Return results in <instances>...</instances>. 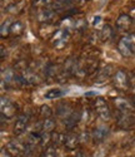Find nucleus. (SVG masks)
I'll use <instances>...</instances> for the list:
<instances>
[{
    "instance_id": "obj_1",
    "label": "nucleus",
    "mask_w": 135,
    "mask_h": 157,
    "mask_svg": "<svg viewBox=\"0 0 135 157\" xmlns=\"http://www.w3.org/2000/svg\"><path fill=\"white\" fill-rule=\"evenodd\" d=\"M25 148H26V146H24L20 141H16V140H13L5 145V151L11 157H19L20 155L24 153Z\"/></svg>"
},
{
    "instance_id": "obj_2",
    "label": "nucleus",
    "mask_w": 135,
    "mask_h": 157,
    "mask_svg": "<svg viewBox=\"0 0 135 157\" xmlns=\"http://www.w3.org/2000/svg\"><path fill=\"white\" fill-rule=\"evenodd\" d=\"M68 40H69V33L64 29L57 30L55 34H54V38H53L54 47L58 48V49H63L66 45Z\"/></svg>"
},
{
    "instance_id": "obj_3",
    "label": "nucleus",
    "mask_w": 135,
    "mask_h": 157,
    "mask_svg": "<svg viewBox=\"0 0 135 157\" xmlns=\"http://www.w3.org/2000/svg\"><path fill=\"white\" fill-rule=\"evenodd\" d=\"M113 81L115 87L119 89H126L129 87V78L124 71H116L113 74Z\"/></svg>"
},
{
    "instance_id": "obj_4",
    "label": "nucleus",
    "mask_w": 135,
    "mask_h": 157,
    "mask_svg": "<svg viewBox=\"0 0 135 157\" xmlns=\"http://www.w3.org/2000/svg\"><path fill=\"white\" fill-rule=\"evenodd\" d=\"M95 109H97V113L99 114V117L101 120H109L110 118V111H109V107H108L106 102L103 99V98H97V102H95Z\"/></svg>"
},
{
    "instance_id": "obj_5",
    "label": "nucleus",
    "mask_w": 135,
    "mask_h": 157,
    "mask_svg": "<svg viewBox=\"0 0 135 157\" xmlns=\"http://www.w3.org/2000/svg\"><path fill=\"white\" fill-rule=\"evenodd\" d=\"M28 122H29V116H26V114L19 116L14 123V135L16 136L21 135L26 129V127H28Z\"/></svg>"
},
{
    "instance_id": "obj_6",
    "label": "nucleus",
    "mask_w": 135,
    "mask_h": 157,
    "mask_svg": "<svg viewBox=\"0 0 135 157\" xmlns=\"http://www.w3.org/2000/svg\"><path fill=\"white\" fill-rule=\"evenodd\" d=\"M16 112V108L14 107V104H13L9 99H5V97L2 98V114L3 117H8V118H10V117H13L15 114Z\"/></svg>"
},
{
    "instance_id": "obj_7",
    "label": "nucleus",
    "mask_w": 135,
    "mask_h": 157,
    "mask_svg": "<svg viewBox=\"0 0 135 157\" xmlns=\"http://www.w3.org/2000/svg\"><path fill=\"white\" fill-rule=\"evenodd\" d=\"M108 133H109V127L101 124V126H98L93 131V138H94V141H95V142L99 143V142L105 140Z\"/></svg>"
},
{
    "instance_id": "obj_8",
    "label": "nucleus",
    "mask_w": 135,
    "mask_h": 157,
    "mask_svg": "<svg viewBox=\"0 0 135 157\" xmlns=\"http://www.w3.org/2000/svg\"><path fill=\"white\" fill-rule=\"evenodd\" d=\"M135 123V120L133 118V116L128 114V112H121L118 117V124L123 128H130Z\"/></svg>"
},
{
    "instance_id": "obj_9",
    "label": "nucleus",
    "mask_w": 135,
    "mask_h": 157,
    "mask_svg": "<svg viewBox=\"0 0 135 157\" xmlns=\"http://www.w3.org/2000/svg\"><path fill=\"white\" fill-rule=\"evenodd\" d=\"M131 23H133V19L130 15L128 14H121L118 19H116V28L119 29H128L131 27Z\"/></svg>"
},
{
    "instance_id": "obj_10",
    "label": "nucleus",
    "mask_w": 135,
    "mask_h": 157,
    "mask_svg": "<svg viewBox=\"0 0 135 157\" xmlns=\"http://www.w3.org/2000/svg\"><path fill=\"white\" fill-rule=\"evenodd\" d=\"M57 114L60 117V118H69V117L73 114L71 112V108L68 106L66 103H60L58 106V109H57Z\"/></svg>"
},
{
    "instance_id": "obj_11",
    "label": "nucleus",
    "mask_w": 135,
    "mask_h": 157,
    "mask_svg": "<svg viewBox=\"0 0 135 157\" xmlns=\"http://www.w3.org/2000/svg\"><path fill=\"white\" fill-rule=\"evenodd\" d=\"M80 141V137L75 133H70V135H68L66 136V141H65V147L66 148H69V150H75L76 146H78V143Z\"/></svg>"
},
{
    "instance_id": "obj_12",
    "label": "nucleus",
    "mask_w": 135,
    "mask_h": 157,
    "mask_svg": "<svg viewBox=\"0 0 135 157\" xmlns=\"http://www.w3.org/2000/svg\"><path fill=\"white\" fill-rule=\"evenodd\" d=\"M54 15H55L54 10H51V9H43V10H40V11H39V14H38V20H39V21H43V23H45V21H50V20L54 18Z\"/></svg>"
},
{
    "instance_id": "obj_13",
    "label": "nucleus",
    "mask_w": 135,
    "mask_h": 157,
    "mask_svg": "<svg viewBox=\"0 0 135 157\" xmlns=\"http://www.w3.org/2000/svg\"><path fill=\"white\" fill-rule=\"evenodd\" d=\"M114 103H115L116 108L119 111H121V112H129L131 109V106H130L129 101H126L124 98H118V99L114 101Z\"/></svg>"
},
{
    "instance_id": "obj_14",
    "label": "nucleus",
    "mask_w": 135,
    "mask_h": 157,
    "mask_svg": "<svg viewBox=\"0 0 135 157\" xmlns=\"http://www.w3.org/2000/svg\"><path fill=\"white\" fill-rule=\"evenodd\" d=\"M23 78L25 79L26 83H31V84H35V83L40 82V78L31 71H24L23 72Z\"/></svg>"
},
{
    "instance_id": "obj_15",
    "label": "nucleus",
    "mask_w": 135,
    "mask_h": 157,
    "mask_svg": "<svg viewBox=\"0 0 135 157\" xmlns=\"http://www.w3.org/2000/svg\"><path fill=\"white\" fill-rule=\"evenodd\" d=\"M55 32H57V29L54 28L53 25H48V24L39 29V34H40V36H43V38H50V36H54Z\"/></svg>"
},
{
    "instance_id": "obj_16",
    "label": "nucleus",
    "mask_w": 135,
    "mask_h": 157,
    "mask_svg": "<svg viewBox=\"0 0 135 157\" xmlns=\"http://www.w3.org/2000/svg\"><path fill=\"white\" fill-rule=\"evenodd\" d=\"M118 49H119V52H120V53L123 54L124 57H130V56L133 54V53H131V50H130V48H129V45H128V43H126L125 36L119 42V44H118Z\"/></svg>"
},
{
    "instance_id": "obj_17",
    "label": "nucleus",
    "mask_w": 135,
    "mask_h": 157,
    "mask_svg": "<svg viewBox=\"0 0 135 157\" xmlns=\"http://www.w3.org/2000/svg\"><path fill=\"white\" fill-rule=\"evenodd\" d=\"M65 141H66V135H63V133H53L51 135V143L54 146H61V145H65Z\"/></svg>"
},
{
    "instance_id": "obj_18",
    "label": "nucleus",
    "mask_w": 135,
    "mask_h": 157,
    "mask_svg": "<svg viewBox=\"0 0 135 157\" xmlns=\"http://www.w3.org/2000/svg\"><path fill=\"white\" fill-rule=\"evenodd\" d=\"M113 36V29L110 25H104V28L101 29L100 32V39L103 42H106V40H109V39Z\"/></svg>"
},
{
    "instance_id": "obj_19",
    "label": "nucleus",
    "mask_w": 135,
    "mask_h": 157,
    "mask_svg": "<svg viewBox=\"0 0 135 157\" xmlns=\"http://www.w3.org/2000/svg\"><path fill=\"white\" fill-rule=\"evenodd\" d=\"M80 117H82V116H80V113L78 112V113H73L70 117H69V118H66L65 120V126L68 127V128H69V129H71L76 123H78V121L80 120Z\"/></svg>"
},
{
    "instance_id": "obj_20",
    "label": "nucleus",
    "mask_w": 135,
    "mask_h": 157,
    "mask_svg": "<svg viewBox=\"0 0 135 157\" xmlns=\"http://www.w3.org/2000/svg\"><path fill=\"white\" fill-rule=\"evenodd\" d=\"M64 94V92L61 89H59V88H54V89H50V90H48V92L45 93V98L46 99H55V98H59V97H61Z\"/></svg>"
},
{
    "instance_id": "obj_21",
    "label": "nucleus",
    "mask_w": 135,
    "mask_h": 157,
    "mask_svg": "<svg viewBox=\"0 0 135 157\" xmlns=\"http://www.w3.org/2000/svg\"><path fill=\"white\" fill-rule=\"evenodd\" d=\"M23 32H24V27H23V24H21L20 21H15V23H13V24H11L10 33H11L13 35L19 36Z\"/></svg>"
},
{
    "instance_id": "obj_22",
    "label": "nucleus",
    "mask_w": 135,
    "mask_h": 157,
    "mask_svg": "<svg viewBox=\"0 0 135 157\" xmlns=\"http://www.w3.org/2000/svg\"><path fill=\"white\" fill-rule=\"evenodd\" d=\"M43 129L44 132H51V131H54V128H55V122H54V120L51 118H45L44 122H43Z\"/></svg>"
},
{
    "instance_id": "obj_23",
    "label": "nucleus",
    "mask_w": 135,
    "mask_h": 157,
    "mask_svg": "<svg viewBox=\"0 0 135 157\" xmlns=\"http://www.w3.org/2000/svg\"><path fill=\"white\" fill-rule=\"evenodd\" d=\"M113 72H114V69H113V65H106V67H104V68L100 71L99 77L101 78V79H105V78L110 77V75L113 74Z\"/></svg>"
},
{
    "instance_id": "obj_24",
    "label": "nucleus",
    "mask_w": 135,
    "mask_h": 157,
    "mask_svg": "<svg viewBox=\"0 0 135 157\" xmlns=\"http://www.w3.org/2000/svg\"><path fill=\"white\" fill-rule=\"evenodd\" d=\"M40 116H42L43 118H50L53 116V109L49 106H46V104H44V106L40 107Z\"/></svg>"
},
{
    "instance_id": "obj_25",
    "label": "nucleus",
    "mask_w": 135,
    "mask_h": 157,
    "mask_svg": "<svg viewBox=\"0 0 135 157\" xmlns=\"http://www.w3.org/2000/svg\"><path fill=\"white\" fill-rule=\"evenodd\" d=\"M51 142V135L49 132H44L42 135V141H40V146H43L44 148L49 147V143Z\"/></svg>"
},
{
    "instance_id": "obj_26",
    "label": "nucleus",
    "mask_w": 135,
    "mask_h": 157,
    "mask_svg": "<svg viewBox=\"0 0 135 157\" xmlns=\"http://www.w3.org/2000/svg\"><path fill=\"white\" fill-rule=\"evenodd\" d=\"M125 39H126V43H128V45H129V48L131 50V53L135 54V33L125 36Z\"/></svg>"
},
{
    "instance_id": "obj_27",
    "label": "nucleus",
    "mask_w": 135,
    "mask_h": 157,
    "mask_svg": "<svg viewBox=\"0 0 135 157\" xmlns=\"http://www.w3.org/2000/svg\"><path fill=\"white\" fill-rule=\"evenodd\" d=\"M46 75L48 77H58L59 75V68L58 65H49L46 68Z\"/></svg>"
},
{
    "instance_id": "obj_28",
    "label": "nucleus",
    "mask_w": 135,
    "mask_h": 157,
    "mask_svg": "<svg viewBox=\"0 0 135 157\" xmlns=\"http://www.w3.org/2000/svg\"><path fill=\"white\" fill-rule=\"evenodd\" d=\"M42 157H57V150L54 146H49L45 148L44 153L42 155Z\"/></svg>"
},
{
    "instance_id": "obj_29",
    "label": "nucleus",
    "mask_w": 135,
    "mask_h": 157,
    "mask_svg": "<svg viewBox=\"0 0 135 157\" xmlns=\"http://www.w3.org/2000/svg\"><path fill=\"white\" fill-rule=\"evenodd\" d=\"M10 28H11V23L9 20L5 21V23H3V25H2V36L3 38L8 36V34L10 33Z\"/></svg>"
},
{
    "instance_id": "obj_30",
    "label": "nucleus",
    "mask_w": 135,
    "mask_h": 157,
    "mask_svg": "<svg viewBox=\"0 0 135 157\" xmlns=\"http://www.w3.org/2000/svg\"><path fill=\"white\" fill-rule=\"evenodd\" d=\"M51 4V0H36L35 2V5H38L39 8H45V6H49Z\"/></svg>"
},
{
    "instance_id": "obj_31",
    "label": "nucleus",
    "mask_w": 135,
    "mask_h": 157,
    "mask_svg": "<svg viewBox=\"0 0 135 157\" xmlns=\"http://www.w3.org/2000/svg\"><path fill=\"white\" fill-rule=\"evenodd\" d=\"M74 157H86V155H85L83 151H78V152H76V155H75Z\"/></svg>"
},
{
    "instance_id": "obj_32",
    "label": "nucleus",
    "mask_w": 135,
    "mask_h": 157,
    "mask_svg": "<svg viewBox=\"0 0 135 157\" xmlns=\"http://www.w3.org/2000/svg\"><path fill=\"white\" fill-rule=\"evenodd\" d=\"M99 21H100V17L98 15L97 18H94V20H93V25H97V24H98Z\"/></svg>"
},
{
    "instance_id": "obj_33",
    "label": "nucleus",
    "mask_w": 135,
    "mask_h": 157,
    "mask_svg": "<svg viewBox=\"0 0 135 157\" xmlns=\"http://www.w3.org/2000/svg\"><path fill=\"white\" fill-rule=\"evenodd\" d=\"M2 157H11V156H10L5 150H3V151H2Z\"/></svg>"
},
{
    "instance_id": "obj_34",
    "label": "nucleus",
    "mask_w": 135,
    "mask_h": 157,
    "mask_svg": "<svg viewBox=\"0 0 135 157\" xmlns=\"http://www.w3.org/2000/svg\"><path fill=\"white\" fill-rule=\"evenodd\" d=\"M4 58H5V47L2 45V59H4Z\"/></svg>"
},
{
    "instance_id": "obj_35",
    "label": "nucleus",
    "mask_w": 135,
    "mask_h": 157,
    "mask_svg": "<svg viewBox=\"0 0 135 157\" xmlns=\"http://www.w3.org/2000/svg\"><path fill=\"white\" fill-rule=\"evenodd\" d=\"M88 137H89L88 133H83L82 135V138H80V140H82V141H88Z\"/></svg>"
},
{
    "instance_id": "obj_36",
    "label": "nucleus",
    "mask_w": 135,
    "mask_h": 157,
    "mask_svg": "<svg viewBox=\"0 0 135 157\" xmlns=\"http://www.w3.org/2000/svg\"><path fill=\"white\" fill-rule=\"evenodd\" d=\"M131 103H133V106L135 107V96H133V97H131Z\"/></svg>"
},
{
    "instance_id": "obj_37",
    "label": "nucleus",
    "mask_w": 135,
    "mask_h": 157,
    "mask_svg": "<svg viewBox=\"0 0 135 157\" xmlns=\"http://www.w3.org/2000/svg\"><path fill=\"white\" fill-rule=\"evenodd\" d=\"M101 2H103V3H104V2H108V0H101Z\"/></svg>"
},
{
    "instance_id": "obj_38",
    "label": "nucleus",
    "mask_w": 135,
    "mask_h": 157,
    "mask_svg": "<svg viewBox=\"0 0 135 157\" xmlns=\"http://www.w3.org/2000/svg\"><path fill=\"white\" fill-rule=\"evenodd\" d=\"M134 146H135V141H134Z\"/></svg>"
},
{
    "instance_id": "obj_39",
    "label": "nucleus",
    "mask_w": 135,
    "mask_h": 157,
    "mask_svg": "<svg viewBox=\"0 0 135 157\" xmlns=\"http://www.w3.org/2000/svg\"><path fill=\"white\" fill-rule=\"evenodd\" d=\"M68 157H71V156H68Z\"/></svg>"
}]
</instances>
